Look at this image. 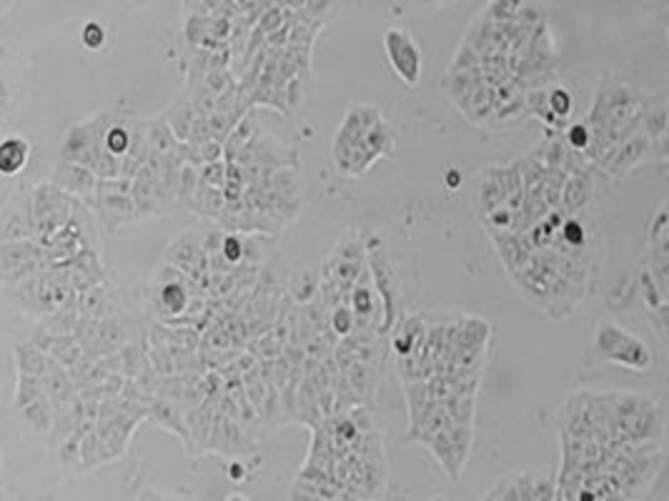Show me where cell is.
Instances as JSON below:
<instances>
[{
	"label": "cell",
	"instance_id": "obj_1",
	"mask_svg": "<svg viewBox=\"0 0 669 501\" xmlns=\"http://www.w3.org/2000/svg\"><path fill=\"white\" fill-rule=\"evenodd\" d=\"M116 118L118 111H98L96 116L68 128L66 136H63L58 161L88 166L101 181L121 178V158H116L106 148V136Z\"/></svg>",
	"mask_w": 669,
	"mask_h": 501
},
{
	"label": "cell",
	"instance_id": "obj_2",
	"mask_svg": "<svg viewBox=\"0 0 669 501\" xmlns=\"http://www.w3.org/2000/svg\"><path fill=\"white\" fill-rule=\"evenodd\" d=\"M28 213H31L33 231L41 246H46L56 233L71 226L73 216H76L78 198L68 196L66 191L56 186V183H36L28 193Z\"/></svg>",
	"mask_w": 669,
	"mask_h": 501
},
{
	"label": "cell",
	"instance_id": "obj_3",
	"mask_svg": "<svg viewBox=\"0 0 669 501\" xmlns=\"http://www.w3.org/2000/svg\"><path fill=\"white\" fill-rule=\"evenodd\" d=\"M381 43H384L386 58H389V66L394 71V76L404 86L414 88L421 78V68H424L421 48L414 41V36L409 31H404V28H389L384 33V38H381Z\"/></svg>",
	"mask_w": 669,
	"mask_h": 501
},
{
	"label": "cell",
	"instance_id": "obj_4",
	"mask_svg": "<svg viewBox=\"0 0 669 501\" xmlns=\"http://www.w3.org/2000/svg\"><path fill=\"white\" fill-rule=\"evenodd\" d=\"M231 163H239L241 168L261 166V168H271V171H286V168L301 171L299 153H296L291 146H286V143L276 141V138L269 136V133H261V136L256 138L246 151H241Z\"/></svg>",
	"mask_w": 669,
	"mask_h": 501
},
{
	"label": "cell",
	"instance_id": "obj_5",
	"mask_svg": "<svg viewBox=\"0 0 669 501\" xmlns=\"http://www.w3.org/2000/svg\"><path fill=\"white\" fill-rule=\"evenodd\" d=\"M369 269L374 274V284L376 291H379L381 304H384V331H381V336H384L389 331H394V326L401 319V284L394 266L381 254V248L369 251Z\"/></svg>",
	"mask_w": 669,
	"mask_h": 501
},
{
	"label": "cell",
	"instance_id": "obj_6",
	"mask_svg": "<svg viewBox=\"0 0 669 501\" xmlns=\"http://www.w3.org/2000/svg\"><path fill=\"white\" fill-rule=\"evenodd\" d=\"M131 196H133V201H136L141 221H146V218H151V216H163V213L171 211L173 203H178L176 196H173V193L163 186V181L156 173V168H151V166L141 168V173H138L136 181H133Z\"/></svg>",
	"mask_w": 669,
	"mask_h": 501
},
{
	"label": "cell",
	"instance_id": "obj_7",
	"mask_svg": "<svg viewBox=\"0 0 669 501\" xmlns=\"http://www.w3.org/2000/svg\"><path fill=\"white\" fill-rule=\"evenodd\" d=\"M163 264L176 266V269H181L183 274L191 276L193 281L201 284L203 276L208 274V254L203 251V233L188 231L183 233L181 238H176V241L166 248Z\"/></svg>",
	"mask_w": 669,
	"mask_h": 501
},
{
	"label": "cell",
	"instance_id": "obj_8",
	"mask_svg": "<svg viewBox=\"0 0 669 501\" xmlns=\"http://www.w3.org/2000/svg\"><path fill=\"white\" fill-rule=\"evenodd\" d=\"M331 158H334V166L339 168V173L344 176H364L379 156L366 146V138H354L346 136V133L336 131L334 141H331Z\"/></svg>",
	"mask_w": 669,
	"mask_h": 501
},
{
	"label": "cell",
	"instance_id": "obj_9",
	"mask_svg": "<svg viewBox=\"0 0 669 501\" xmlns=\"http://www.w3.org/2000/svg\"><path fill=\"white\" fill-rule=\"evenodd\" d=\"M51 183H56L61 191H66L68 196L78 198L83 206L91 208L98 198V186H101V178L91 171L88 166H81V163H68V161H58L53 166V176Z\"/></svg>",
	"mask_w": 669,
	"mask_h": 501
},
{
	"label": "cell",
	"instance_id": "obj_10",
	"mask_svg": "<svg viewBox=\"0 0 669 501\" xmlns=\"http://www.w3.org/2000/svg\"><path fill=\"white\" fill-rule=\"evenodd\" d=\"M509 203V176L507 166H487L474 181V206L479 218L499 211Z\"/></svg>",
	"mask_w": 669,
	"mask_h": 501
},
{
	"label": "cell",
	"instance_id": "obj_11",
	"mask_svg": "<svg viewBox=\"0 0 669 501\" xmlns=\"http://www.w3.org/2000/svg\"><path fill=\"white\" fill-rule=\"evenodd\" d=\"M254 439L249 431L241 426V421L231 419V416L216 411V421H213L211 441H208V451L221 456H239L251 454L254 451Z\"/></svg>",
	"mask_w": 669,
	"mask_h": 501
},
{
	"label": "cell",
	"instance_id": "obj_12",
	"mask_svg": "<svg viewBox=\"0 0 669 501\" xmlns=\"http://www.w3.org/2000/svg\"><path fill=\"white\" fill-rule=\"evenodd\" d=\"M91 211L96 213L98 226H103L106 231H111V233H116L118 228L131 226V223L141 221L133 196H121V193H101V191H98V198H96V203L91 206Z\"/></svg>",
	"mask_w": 669,
	"mask_h": 501
},
{
	"label": "cell",
	"instance_id": "obj_13",
	"mask_svg": "<svg viewBox=\"0 0 669 501\" xmlns=\"http://www.w3.org/2000/svg\"><path fill=\"white\" fill-rule=\"evenodd\" d=\"M26 266H43L51 269V256H48L46 246L38 241H3L0 246V274H13Z\"/></svg>",
	"mask_w": 669,
	"mask_h": 501
},
{
	"label": "cell",
	"instance_id": "obj_14",
	"mask_svg": "<svg viewBox=\"0 0 669 501\" xmlns=\"http://www.w3.org/2000/svg\"><path fill=\"white\" fill-rule=\"evenodd\" d=\"M121 309H123L121 294H118L116 286H111L108 281L106 284L96 286V289H91L88 294H83L81 299H78V314L93 316V319H101V321L118 319V316H121Z\"/></svg>",
	"mask_w": 669,
	"mask_h": 501
},
{
	"label": "cell",
	"instance_id": "obj_15",
	"mask_svg": "<svg viewBox=\"0 0 669 501\" xmlns=\"http://www.w3.org/2000/svg\"><path fill=\"white\" fill-rule=\"evenodd\" d=\"M156 426H161L163 431H171V434H176L178 439L183 441V446H186L188 454H193V439H191V429H188V421H186V409H183L181 404H176V401H168V399H156L151 406V419Z\"/></svg>",
	"mask_w": 669,
	"mask_h": 501
},
{
	"label": "cell",
	"instance_id": "obj_16",
	"mask_svg": "<svg viewBox=\"0 0 669 501\" xmlns=\"http://www.w3.org/2000/svg\"><path fill=\"white\" fill-rule=\"evenodd\" d=\"M216 411H218L216 406L208 404V401L203 406H196V409H186V421L193 439V456H201L208 451V441H211Z\"/></svg>",
	"mask_w": 669,
	"mask_h": 501
},
{
	"label": "cell",
	"instance_id": "obj_17",
	"mask_svg": "<svg viewBox=\"0 0 669 501\" xmlns=\"http://www.w3.org/2000/svg\"><path fill=\"white\" fill-rule=\"evenodd\" d=\"M98 439H101V466L111 464V461L121 459L131 441V431L123 429L116 421H98L96 424Z\"/></svg>",
	"mask_w": 669,
	"mask_h": 501
},
{
	"label": "cell",
	"instance_id": "obj_18",
	"mask_svg": "<svg viewBox=\"0 0 669 501\" xmlns=\"http://www.w3.org/2000/svg\"><path fill=\"white\" fill-rule=\"evenodd\" d=\"M381 118H384V113H381L376 106H371V103H351L349 111H346V116H344V121L339 123L336 131L346 133V136H354V138H366V133H369L371 128L381 121Z\"/></svg>",
	"mask_w": 669,
	"mask_h": 501
},
{
	"label": "cell",
	"instance_id": "obj_19",
	"mask_svg": "<svg viewBox=\"0 0 669 501\" xmlns=\"http://www.w3.org/2000/svg\"><path fill=\"white\" fill-rule=\"evenodd\" d=\"M126 346H128L126 326L121 324V319H108L101 324V334H98L96 344H93L91 349H86V354L91 356V359L101 361L106 359V356L118 354V351L126 349Z\"/></svg>",
	"mask_w": 669,
	"mask_h": 501
},
{
	"label": "cell",
	"instance_id": "obj_20",
	"mask_svg": "<svg viewBox=\"0 0 669 501\" xmlns=\"http://www.w3.org/2000/svg\"><path fill=\"white\" fill-rule=\"evenodd\" d=\"M161 116L166 118L168 126H171V131L176 133L178 143H188V138H191V128H193V123H196V118H198V113H196V108H193L188 93L183 91L181 96H178L176 101H173L171 106H168L166 111L161 113Z\"/></svg>",
	"mask_w": 669,
	"mask_h": 501
},
{
	"label": "cell",
	"instance_id": "obj_21",
	"mask_svg": "<svg viewBox=\"0 0 669 501\" xmlns=\"http://www.w3.org/2000/svg\"><path fill=\"white\" fill-rule=\"evenodd\" d=\"M13 356H16L18 374H31V376H38V379H46V376L51 374L53 369H58V366H61L56 359H51V356L43 354L41 349H36L31 341L16 346Z\"/></svg>",
	"mask_w": 669,
	"mask_h": 501
},
{
	"label": "cell",
	"instance_id": "obj_22",
	"mask_svg": "<svg viewBox=\"0 0 669 501\" xmlns=\"http://www.w3.org/2000/svg\"><path fill=\"white\" fill-rule=\"evenodd\" d=\"M28 158H31V143L26 138L8 136L0 143V171H3V176L11 178L23 173V168L28 166Z\"/></svg>",
	"mask_w": 669,
	"mask_h": 501
},
{
	"label": "cell",
	"instance_id": "obj_23",
	"mask_svg": "<svg viewBox=\"0 0 669 501\" xmlns=\"http://www.w3.org/2000/svg\"><path fill=\"white\" fill-rule=\"evenodd\" d=\"M346 376H349L351 386H354L356 394L361 396L364 406H374L376 391H379V381H381V366L361 364V361H356V364L346 371Z\"/></svg>",
	"mask_w": 669,
	"mask_h": 501
},
{
	"label": "cell",
	"instance_id": "obj_24",
	"mask_svg": "<svg viewBox=\"0 0 669 501\" xmlns=\"http://www.w3.org/2000/svg\"><path fill=\"white\" fill-rule=\"evenodd\" d=\"M226 211H229V201H226L223 191H218V188H208L201 183L196 203H193V213L201 218H208V221H213L218 226L221 218L226 216Z\"/></svg>",
	"mask_w": 669,
	"mask_h": 501
},
{
	"label": "cell",
	"instance_id": "obj_25",
	"mask_svg": "<svg viewBox=\"0 0 669 501\" xmlns=\"http://www.w3.org/2000/svg\"><path fill=\"white\" fill-rule=\"evenodd\" d=\"M148 141H151V158H161L181 146L176 133L171 131V126H168V121L163 116L148 118Z\"/></svg>",
	"mask_w": 669,
	"mask_h": 501
},
{
	"label": "cell",
	"instance_id": "obj_26",
	"mask_svg": "<svg viewBox=\"0 0 669 501\" xmlns=\"http://www.w3.org/2000/svg\"><path fill=\"white\" fill-rule=\"evenodd\" d=\"M46 396H48L46 379H38V376H31V374H18L16 399H13V406H16L18 411H26L28 406H33L36 401L46 399Z\"/></svg>",
	"mask_w": 669,
	"mask_h": 501
},
{
	"label": "cell",
	"instance_id": "obj_27",
	"mask_svg": "<svg viewBox=\"0 0 669 501\" xmlns=\"http://www.w3.org/2000/svg\"><path fill=\"white\" fill-rule=\"evenodd\" d=\"M21 416H23V421H26V424L36 431V434L51 436L53 424H56V406H53V401L46 396V399H41L33 406H28L26 411H21Z\"/></svg>",
	"mask_w": 669,
	"mask_h": 501
},
{
	"label": "cell",
	"instance_id": "obj_28",
	"mask_svg": "<svg viewBox=\"0 0 669 501\" xmlns=\"http://www.w3.org/2000/svg\"><path fill=\"white\" fill-rule=\"evenodd\" d=\"M444 409L457 426H474L477 416V394H452L444 401Z\"/></svg>",
	"mask_w": 669,
	"mask_h": 501
},
{
	"label": "cell",
	"instance_id": "obj_29",
	"mask_svg": "<svg viewBox=\"0 0 669 501\" xmlns=\"http://www.w3.org/2000/svg\"><path fill=\"white\" fill-rule=\"evenodd\" d=\"M366 146H369L379 158L396 156V133L386 118H381V121L366 133Z\"/></svg>",
	"mask_w": 669,
	"mask_h": 501
},
{
	"label": "cell",
	"instance_id": "obj_30",
	"mask_svg": "<svg viewBox=\"0 0 669 501\" xmlns=\"http://www.w3.org/2000/svg\"><path fill=\"white\" fill-rule=\"evenodd\" d=\"M106 148L116 158L128 156V151H131V116L128 113H118L116 123H113L106 136Z\"/></svg>",
	"mask_w": 669,
	"mask_h": 501
},
{
	"label": "cell",
	"instance_id": "obj_31",
	"mask_svg": "<svg viewBox=\"0 0 669 501\" xmlns=\"http://www.w3.org/2000/svg\"><path fill=\"white\" fill-rule=\"evenodd\" d=\"M404 399H406V409H409V424H414L421 414L426 411V406L431 404V391H429V381H409L404 384Z\"/></svg>",
	"mask_w": 669,
	"mask_h": 501
},
{
	"label": "cell",
	"instance_id": "obj_32",
	"mask_svg": "<svg viewBox=\"0 0 669 501\" xmlns=\"http://www.w3.org/2000/svg\"><path fill=\"white\" fill-rule=\"evenodd\" d=\"M291 18H294V11L289 8V3H269V8L261 13L259 31H264L266 36L284 31L286 26H291Z\"/></svg>",
	"mask_w": 669,
	"mask_h": 501
},
{
	"label": "cell",
	"instance_id": "obj_33",
	"mask_svg": "<svg viewBox=\"0 0 669 501\" xmlns=\"http://www.w3.org/2000/svg\"><path fill=\"white\" fill-rule=\"evenodd\" d=\"M319 289H321V276L314 274V271H301L299 279L291 281L289 294L296 304L306 306L319 296Z\"/></svg>",
	"mask_w": 669,
	"mask_h": 501
},
{
	"label": "cell",
	"instance_id": "obj_34",
	"mask_svg": "<svg viewBox=\"0 0 669 501\" xmlns=\"http://www.w3.org/2000/svg\"><path fill=\"white\" fill-rule=\"evenodd\" d=\"M78 319H81V314H78L76 309L53 311V314L43 316L41 329L51 331V334H58V336H73V331H76V326H78Z\"/></svg>",
	"mask_w": 669,
	"mask_h": 501
},
{
	"label": "cell",
	"instance_id": "obj_35",
	"mask_svg": "<svg viewBox=\"0 0 669 501\" xmlns=\"http://www.w3.org/2000/svg\"><path fill=\"white\" fill-rule=\"evenodd\" d=\"M183 38H186V43L193 48V51L203 48V43H206L208 38V13L203 11L188 13L186 21H183Z\"/></svg>",
	"mask_w": 669,
	"mask_h": 501
},
{
	"label": "cell",
	"instance_id": "obj_36",
	"mask_svg": "<svg viewBox=\"0 0 669 501\" xmlns=\"http://www.w3.org/2000/svg\"><path fill=\"white\" fill-rule=\"evenodd\" d=\"M198 188H201V168L183 166L181 183H178V206L193 211V203H196Z\"/></svg>",
	"mask_w": 669,
	"mask_h": 501
},
{
	"label": "cell",
	"instance_id": "obj_37",
	"mask_svg": "<svg viewBox=\"0 0 669 501\" xmlns=\"http://www.w3.org/2000/svg\"><path fill=\"white\" fill-rule=\"evenodd\" d=\"M96 466H101V439H98V431L93 426L81 439V469L78 471H91Z\"/></svg>",
	"mask_w": 669,
	"mask_h": 501
},
{
	"label": "cell",
	"instance_id": "obj_38",
	"mask_svg": "<svg viewBox=\"0 0 669 501\" xmlns=\"http://www.w3.org/2000/svg\"><path fill=\"white\" fill-rule=\"evenodd\" d=\"M329 329L339 336L341 341L349 339L351 334L356 331V314L351 306H339V309L331 311L329 316Z\"/></svg>",
	"mask_w": 669,
	"mask_h": 501
},
{
	"label": "cell",
	"instance_id": "obj_39",
	"mask_svg": "<svg viewBox=\"0 0 669 501\" xmlns=\"http://www.w3.org/2000/svg\"><path fill=\"white\" fill-rule=\"evenodd\" d=\"M101 319H93V316H81L78 319V326L76 331H73V339H76V344L81 346L83 351L91 349L93 344H96L98 334H101Z\"/></svg>",
	"mask_w": 669,
	"mask_h": 501
},
{
	"label": "cell",
	"instance_id": "obj_40",
	"mask_svg": "<svg viewBox=\"0 0 669 501\" xmlns=\"http://www.w3.org/2000/svg\"><path fill=\"white\" fill-rule=\"evenodd\" d=\"M226 181H229V163L226 161H216V163H206L201 168V183L208 188H218L223 191L226 188Z\"/></svg>",
	"mask_w": 669,
	"mask_h": 501
},
{
	"label": "cell",
	"instance_id": "obj_41",
	"mask_svg": "<svg viewBox=\"0 0 669 501\" xmlns=\"http://www.w3.org/2000/svg\"><path fill=\"white\" fill-rule=\"evenodd\" d=\"M81 43L86 51H101L106 46V26L98 21H88L81 31Z\"/></svg>",
	"mask_w": 669,
	"mask_h": 501
},
{
	"label": "cell",
	"instance_id": "obj_42",
	"mask_svg": "<svg viewBox=\"0 0 669 501\" xmlns=\"http://www.w3.org/2000/svg\"><path fill=\"white\" fill-rule=\"evenodd\" d=\"M221 256L229 261L231 266H244V236L241 233H226V241H223Z\"/></svg>",
	"mask_w": 669,
	"mask_h": 501
},
{
	"label": "cell",
	"instance_id": "obj_43",
	"mask_svg": "<svg viewBox=\"0 0 669 501\" xmlns=\"http://www.w3.org/2000/svg\"><path fill=\"white\" fill-rule=\"evenodd\" d=\"M213 141V131H211V123H208L206 116H198L196 123H193L191 128V138H188V143L196 148L206 146V143Z\"/></svg>",
	"mask_w": 669,
	"mask_h": 501
},
{
	"label": "cell",
	"instance_id": "obj_44",
	"mask_svg": "<svg viewBox=\"0 0 669 501\" xmlns=\"http://www.w3.org/2000/svg\"><path fill=\"white\" fill-rule=\"evenodd\" d=\"M301 96H304V81H301V78H291V81L284 86V98L286 106H289V113L296 111V106L301 103Z\"/></svg>",
	"mask_w": 669,
	"mask_h": 501
},
{
	"label": "cell",
	"instance_id": "obj_45",
	"mask_svg": "<svg viewBox=\"0 0 669 501\" xmlns=\"http://www.w3.org/2000/svg\"><path fill=\"white\" fill-rule=\"evenodd\" d=\"M101 193H121V196H131L133 193V181L131 178H111V181H101L98 186Z\"/></svg>",
	"mask_w": 669,
	"mask_h": 501
},
{
	"label": "cell",
	"instance_id": "obj_46",
	"mask_svg": "<svg viewBox=\"0 0 669 501\" xmlns=\"http://www.w3.org/2000/svg\"><path fill=\"white\" fill-rule=\"evenodd\" d=\"M229 469H231V479H236V481H239V479H244V464H239V461H234V464H231L229 466Z\"/></svg>",
	"mask_w": 669,
	"mask_h": 501
},
{
	"label": "cell",
	"instance_id": "obj_47",
	"mask_svg": "<svg viewBox=\"0 0 669 501\" xmlns=\"http://www.w3.org/2000/svg\"><path fill=\"white\" fill-rule=\"evenodd\" d=\"M446 183H449V188H454L459 183V176H457V171H452L449 173V176H446Z\"/></svg>",
	"mask_w": 669,
	"mask_h": 501
},
{
	"label": "cell",
	"instance_id": "obj_48",
	"mask_svg": "<svg viewBox=\"0 0 669 501\" xmlns=\"http://www.w3.org/2000/svg\"><path fill=\"white\" fill-rule=\"evenodd\" d=\"M226 501H249V499H246L244 494H231V496H226Z\"/></svg>",
	"mask_w": 669,
	"mask_h": 501
},
{
	"label": "cell",
	"instance_id": "obj_49",
	"mask_svg": "<svg viewBox=\"0 0 669 501\" xmlns=\"http://www.w3.org/2000/svg\"><path fill=\"white\" fill-rule=\"evenodd\" d=\"M429 501H446L444 496H434V499H429Z\"/></svg>",
	"mask_w": 669,
	"mask_h": 501
},
{
	"label": "cell",
	"instance_id": "obj_50",
	"mask_svg": "<svg viewBox=\"0 0 669 501\" xmlns=\"http://www.w3.org/2000/svg\"><path fill=\"white\" fill-rule=\"evenodd\" d=\"M667 36H669V26H667Z\"/></svg>",
	"mask_w": 669,
	"mask_h": 501
}]
</instances>
